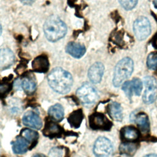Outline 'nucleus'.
<instances>
[{"label":"nucleus","instance_id":"nucleus-1","mask_svg":"<svg viewBox=\"0 0 157 157\" xmlns=\"http://www.w3.org/2000/svg\"><path fill=\"white\" fill-rule=\"evenodd\" d=\"M47 80L50 86L61 94L68 93L73 83L71 74L61 67L53 69L48 75Z\"/></svg>","mask_w":157,"mask_h":157},{"label":"nucleus","instance_id":"nucleus-2","mask_svg":"<svg viewBox=\"0 0 157 157\" xmlns=\"http://www.w3.org/2000/svg\"><path fill=\"white\" fill-rule=\"evenodd\" d=\"M44 32L49 41L56 42L64 37L67 32V27L58 16L51 15L44 25Z\"/></svg>","mask_w":157,"mask_h":157},{"label":"nucleus","instance_id":"nucleus-3","mask_svg":"<svg viewBox=\"0 0 157 157\" xmlns=\"http://www.w3.org/2000/svg\"><path fill=\"white\" fill-rule=\"evenodd\" d=\"M132 60L128 57L121 59L116 65L113 77V84L115 86H120L128 78L133 71Z\"/></svg>","mask_w":157,"mask_h":157},{"label":"nucleus","instance_id":"nucleus-4","mask_svg":"<svg viewBox=\"0 0 157 157\" xmlns=\"http://www.w3.org/2000/svg\"><path fill=\"white\" fill-rule=\"evenodd\" d=\"M76 94L80 102L85 105L93 104L98 98L96 90L88 83H85L79 87Z\"/></svg>","mask_w":157,"mask_h":157},{"label":"nucleus","instance_id":"nucleus-5","mask_svg":"<svg viewBox=\"0 0 157 157\" xmlns=\"http://www.w3.org/2000/svg\"><path fill=\"white\" fill-rule=\"evenodd\" d=\"M133 29L134 34L138 40H145L151 33L150 23L146 17H140L135 20Z\"/></svg>","mask_w":157,"mask_h":157},{"label":"nucleus","instance_id":"nucleus-6","mask_svg":"<svg viewBox=\"0 0 157 157\" xmlns=\"http://www.w3.org/2000/svg\"><path fill=\"white\" fill-rule=\"evenodd\" d=\"M145 91L143 94V101L145 104L153 103L157 98V82L151 76L144 78Z\"/></svg>","mask_w":157,"mask_h":157},{"label":"nucleus","instance_id":"nucleus-7","mask_svg":"<svg viewBox=\"0 0 157 157\" xmlns=\"http://www.w3.org/2000/svg\"><path fill=\"white\" fill-rule=\"evenodd\" d=\"M93 151L96 157H110L113 151V147L108 139L101 137L96 140Z\"/></svg>","mask_w":157,"mask_h":157},{"label":"nucleus","instance_id":"nucleus-8","mask_svg":"<svg viewBox=\"0 0 157 157\" xmlns=\"http://www.w3.org/2000/svg\"><path fill=\"white\" fill-rule=\"evenodd\" d=\"M90 126L93 129L109 130L112 127V123L101 113H94L89 118Z\"/></svg>","mask_w":157,"mask_h":157},{"label":"nucleus","instance_id":"nucleus-9","mask_svg":"<svg viewBox=\"0 0 157 157\" xmlns=\"http://www.w3.org/2000/svg\"><path fill=\"white\" fill-rule=\"evenodd\" d=\"M22 121L25 126L37 129H40L42 125L40 117L32 111L26 112L23 117Z\"/></svg>","mask_w":157,"mask_h":157},{"label":"nucleus","instance_id":"nucleus-10","mask_svg":"<svg viewBox=\"0 0 157 157\" xmlns=\"http://www.w3.org/2000/svg\"><path fill=\"white\" fill-rule=\"evenodd\" d=\"M104 71V65L100 62L94 63L89 69L88 77L93 83H98L101 82Z\"/></svg>","mask_w":157,"mask_h":157},{"label":"nucleus","instance_id":"nucleus-11","mask_svg":"<svg viewBox=\"0 0 157 157\" xmlns=\"http://www.w3.org/2000/svg\"><path fill=\"white\" fill-rule=\"evenodd\" d=\"M15 56L13 52L9 48L0 49V68L7 69L14 62Z\"/></svg>","mask_w":157,"mask_h":157},{"label":"nucleus","instance_id":"nucleus-12","mask_svg":"<svg viewBox=\"0 0 157 157\" xmlns=\"http://www.w3.org/2000/svg\"><path fill=\"white\" fill-rule=\"evenodd\" d=\"M31 66L35 72L39 73L47 72L49 67V63L47 57L45 55H40L36 57L33 61Z\"/></svg>","mask_w":157,"mask_h":157},{"label":"nucleus","instance_id":"nucleus-13","mask_svg":"<svg viewBox=\"0 0 157 157\" xmlns=\"http://www.w3.org/2000/svg\"><path fill=\"white\" fill-rule=\"evenodd\" d=\"M66 52L74 58H80L84 55L86 52V48L82 44L74 42H70L66 47Z\"/></svg>","mask_w":157,"mask_h":157},{"label":"nucleus","instance_id":"nucleus-14","mask_svg":"<svg viewBox=\"0 0 157 157\" xmlns=\"http://www.w3.org/2000/svg\"><path fill=\"white\" fill-rule=\"evenodd\" d=\"M44 134L48 137H56L61 136L62 133L61 127L53 121L46 122L45 128L43 130Z\"/></svg>","mask_w":157,"mask_h":157},{"label":"nucleus","instance_id":"nucleus-15","mask_svg":"<svg viewBox=\"0 0 157 157\" xmlns=\"http://www.w3.org/2000/svg\"><path fill=\"white\" fill-rule=\"evenodd\" d=\"M121 137L125 142L137 140L139 137V131L133 126H125L121 130Z\"/></svg>","mask_w":157,"mask_h":157},{"label":"nucleus","instance_id":"nucleus-16","mask_svg":"<svg viewBox=\"0 0 157 157\" xmlns=\"http://www.w3.org/2000/svg\"><path fill=\"white\" fill-rule=\"evenodd\" d=\"M30 144L23 137H18L12 142V150L16 154L25 153Z\"/></svg>","mask_w":157,"mask_h":157},{"label":"nucleus","instance_id":"nucleus-17","mask_svg":"<svg viewBox=\"0 0 157 157\" xmlns=\"http://www.w3.org/2000/svg\"><path fill=\"white\" fill-rule=\"evenodd\" d=\"M107 111L110 117L115 121H121L123 119V113L120 104L116 102L110 103L107 107Z\"/></svg>","mask_w":157,"mask_h":157},{"label":"nucleus","instance_id":"nucleus-18","mask_svg":"<svg viewBox=\"0 0 157 157\" xmlns=\"http://www.w3.org/2000/svg\"><path fill=\"white\" fill-rule=\"evenodd\" d=\"M83 118V115L82 110L81 109H78L70 114L69 117H68V122L72 127L78 128L82 123Z\"/></svg>","mask_w":157,"mask_h":157},{"label":"nucleus","instance_id":"nucleus-19","mask_svg":"<svg viewBox=\"0 0 157 157\" xmlns=\"http://www.w3.org/2000/svg\"><path fill=\"white\" fill-rule=\"evenodd\" d=\"M50 117L55 121H60L64 116V109L59 104H56L50 107L48 110Z\"/></svg>","mask_w":157,"mask_h":157},{"label":"nucleus","instance_id":"nucleus-20","mask_svg":"<svg viewBox=\"0 0 157 157\" xmlns=\"http://www.w3.org/2000/svg\"><path fill=\"white\" fill-rule=\"evenodd\" d=\"M136 123L143 132H148L150 128V124L147 115L144 113H139L136 117Z\"/></svg>","mask_w":157,"mask_h":157},{"label":"nucleus","instance_id":"nucleus-21","mask_svg":"<svg viewBox=\"0 0 157 157\" xmlns=\"http://www.w3.org/2000/svg\"><path fill=\"white\" fill-rule=\"evenodd\" d=\"M21 85L23 90L28 94L34 93L36 89V83L35 80L29 77H25L22 79Z\"/></svg>","mask_w":157,"mask_h":157},{"label":"nucleus","instance_id":"nucleus-22","mask_svg":"<svg viewBox=\"0 0 157 157\" xmlns=\"http://www.w3.org/2000/svg\"><path fill=\"white\" fill-rule=\"evenodd\" d=\"M21 136L25 139H26L29 144H31V148H33V144H36L37 142L39 135L38 134L31 129H24L21 131Z\"/></svg>","mask_w":157,"mask_h":157},{"label":"nucleus","instance_id":"nucleus-23","mask_svg":"<svg viewBox=\"0 0 157 157\" xmlns=\"http://www.w3.org/2000/svg\"><path fill=\"white\" fill-rule=\"evenodd\" d=\"M137 149L136 144L131 142H124L120 147V151L123 154L128 155H133Z\"/></svg>","mask_w":157,"mask_h":157},{"label":"nucleus","instance_id":"nucleus-24","mask_svg":"<svg viewBox=\"0 0 157 157\" xmlns=\"http://www.w3.org/2000/svg\"><path fill=\"white\" fill-rule=\"evenodd\" d=\"M12 85L7 80H0V98L5 97L11 90Z\"/></svg>","mask_w":157,"mask_h":157},{"label":"nucleus","instance_id":"nucleus-25","mask_svg":"<svg viewBox=\"0 0 157 157\" xmlns=\"http://www.w3.org/2000/svg\"><path fill=\"white\" fill-rule=\"evenodd\" d=\"M147 65L151 70H155L157 69V53H150L147 59Z\"/></svg>","mask_w":157,"mask_h":157},{"label":"nucleus","instance_id":"nucleus-26","mask_svg":"<svg viewBox=\"0 0 157 157\" xmlns=\"http://www.w3.org/2000/svg\"><path fill=\"white\" fill-rule=\"evenodd\" d=\"M131 82L133 93L137 96H139L142 90V83L141 80L139 78H134Z\"/></svg>","mask_w":157,"mask_h":157},{"label":"nucleus","instance_id":"nucleus-27","mask_svg":"<svg viewBox=\"0 0 157 157\" xmlns=\"http://www.w3.org/2000/svg\"><path fill=\"white\" fill-rule=\"evenodd\" d=\"M118 1L124 9L129 10L135 7L138 0H118Z\"/></svg>","mask_w":157,"mask_h":157},{"label":"nucleus","instance_id":"nucleus-28","mask_svg":"<svg viewBox=\"0 0 157 157\" xmlns=\"http://www.w3.org/2000/svg\"><path fill=\"white\" fill-rule=\"evenodd\" d=\"M122 90H123V91L124 92V93L128 97L131 98L133 94V91H132V86H131V81L124 82L123 83Z\"/></svg>","mask_w":157,"mask_h":157},{"label":"nucleus","instance_id":"nucleus-29","mask_svg":"<svg viewBox=\"0 0 157 157\" xmlns=\"http://www.w3.org/2000/svg\"><path fill=\"white\" fill-rule=\"evenodd\" d=\"M23 4H25V5H31L32 4L34 0H20Z\"/></svg>","mask_w":157,"mask_h":157},{"label":"nucleus","instance_id":"nucleus-30","mask_svg":"<svg viewBox=\"0 0 157 157\" xmlns=\"http://www.w3.org/2000/svg\"><path fill=\"white\" fill-rule=\"evenodd\" d=\"M32 157H46L43 154H40V153H37V154H35Z\"/></svg>","mask_w":157,"mask_h":157},{"label":"nucleus","instance_id":"nucleus-31","mask_svg":"<svg viewBox=\"0 0 157 157\" xmlns=\"http://www.w3.org/2000/svg\"><path fill=\"white\" fill-rule=\"evenodd\" d=\"M144 157H157V155H155V154H150V155H148Z\"/></svg>","mask_w":157,"mask_h":157},{"label":"nucleus","instance_id":"nucleus-32","mask_svg":"<svg viewBox=\"0 0 157 157\" xmlns=\"http://www.w3.org/2000/svg\"><path fill=\"white\" fill-rule=\"evenodd\" d=\"M153 4H154L155 7L157 8V0H154L153 1Z\"/></svg>","mask_w":157,"mask_h":157},{"label":"nucleus","instance_id":"nucleus-33","mask_svg":"<svg viewBox=\"0 0 157 157\" xmlns=\"http://www.w3.org/2000/svg\"><path fill=\"white\" fill-rule=\"evenodd\" d=\"M1 32H2V27H1V25L0 23V35L1 34Z\"/></svg>","mask_w":157,"mask_h":157}]
</instances>
